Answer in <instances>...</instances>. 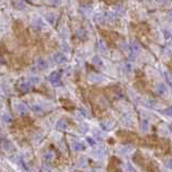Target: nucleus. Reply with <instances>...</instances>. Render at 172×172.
<instances>
[{
	"mask_svg": "<svg viewBox=\"0 0 172 172\" xmlns=\"http://www.w3.org/2000/svg\"><path fill=\"white\" fill-rule=\"evenodd\" d=\"M92 63H93V65L96 66V67H102L103 66V61L101 60V57L98 56V55L92 58Z\"/></svg>",
	"mask_w": 172,
	"mask_h": 172,
	"instance_id": "2eb2a0df",
	"label": "nucleus"
},
{
	"mask_svg": "<svg viewBox=\"0 0 172 172\" xmlns=\"http://www.w3.org/2000/svg\"><path fill=\"white\" fill-rule=\"evenodd\" d=\"M57 17V14H54V12H48L45 14V19L49 21L50 23H54Z\"/></svg>",
	"mask_w": 172,
	"mask_h": 172,
	"instance_id": "4468645a",
	"label": "nucleus"
},
{
	"mask_svg": "<svg viewBox=\"0 0 172 172\" xmlns=\"http://www.w3.org/2000/svg\"><path fill=\"white\" fill-rule=\"evenodd\" d=\"M68 128V125H67V121L65 119H60L56 123V129L60 130V131H65L66 129Z\"/></svg>",
	"mask_w": 172,
	"mask_h": 172,
	"instance_id": "f8f14e48",
	"label": "nucleus"
},
{
	"mask_svg": "<svg viewBox=\"0 0 172 172\" xmlns=\"http://www.w3.org/2000/svg\"><path fill=\"white\" fill-rule=\"evenodd\" d=\"M98 50L101 54H105V55H106V54L108 53V47H107V45L105 43V41L103 40V39H100V40H98Z\"/></svg>",
	"mask_w": 172,
	"mask_h": 172,
	"instance_id": "423d86ee",
	"label": "nucleus"
},
{
	"mask_svg": "<svg viewBox=\"0 0 172 172\" xmlns=\"http://www.w3.org/2000/svg\"><path fill=\"white\" fill-rule=\"evenodd\" d=\"M162 113H164V115H167V116H171L172 117V107H168V108H166Z\"/></svg>",
	"mask_w": 172,
	"mask_h": 172,
	"instance_id": "5701e85b",
	"label": "nucleus"
},
{
	"mask_svg": "<svg viewBox=\"0 0 172 172\" xmlns=\"http://www.w3.org/2000/svg\"><path fill=\"white\" fill-rule=\"evenodd\" d=\"M29 1H32V2H37L38 0H29Z\"/></svg>",
	"mask_w": 172,
	"mask_h": 172,
	"instance_id": "7c9ffc66",
	"label": "nucleus"
},
{
	"mask_svg": "<svg viewBox=\"0 0 172 172\" xmlns=\"http://www.w3.org/2000/svg\"><path fill=\"white\" fill-rule=\"evenodd\" d=\"M123 68H125V70H126L127 73H131L132 69H133V66H132V64L130 63V62H127V63H125Z\"/></svg>",
	"mask_w": 172,
	"mask_h": 172,
	"instance_id": "a211bd4d",
	"label": "nucleus"
},
{
	"mask_svg": "<svg viewBox=\"0 0 172 172\" xmlns=\"http://www.w3.org/2000/svg\"><path fill=\"white\" fill-rule=\"evenodd\" d=\"M0 2H1V0H0Z\"/></svg>",
	"mask_w": 172,
	"mask_h": 172,
	"instance_id": "2f4dec72",
	"label": "nucleus"
},
{
	"mask_svg": "<svg viewBox=\"0 0 172 172\" xmlns=\"http://www.w3.org/2000/svg\"><path fill=\"white\" fill-rule=\"evenodd\" d=\"M53 61L56 64H63V63H65L67 61V57L63 53H55L53 55Z\"/></svg>",
	"mask_w": 172,
	"mask_h": 172,
	"instance_id": "6e6552de",
	"label": "nucleus"
},
{
	"mask_svg": "<svg viewBox=\"0 0 172 172\" xmlns=\"http://www.w3.org/2000/svg\"><path fill=\"white\" fill-rule=\"evenodd\" d=\"M86 36H87L86 32H85V30H83L82 28L78 29V30H77V37L79 38V39H83V38L86 37Z\"/></svg>",
	"mask_w": 172,
	"mask_h": 172,
	"instance_id": "6ab92c4d",
	"label": "nucleus"
},
{
	"mask_svg": "<svg viewBox=\"0 0 172 172\" xmlns=\"http://www.w3.org/2000/svg\"><path fill=\"white\" fill-rule=\"evenodd\" d=\"M36 67H37L39 70H45L48 68V62L43 60V58H37V61H36Z\"/></svg>",
	"mask_w": 172,
	"mask_h": 172,
	"instance_id": "0eeeda50",
	"label": "nucleus"
},
{
	"mask_svg": "<svg viewBox=\"0 0 172 172\" xmlns=\"http://www.w3.org/2000/svg\"><path fill=\"white\" fill-rule=\"evenodd\" d=\"M47 3L50 4H60L61 3V0H45Z\"/></svg>",
	"mask_w": 172,
	"mask_h": 172,
	"instance_id": "b1692460",
	"label": "nucleus"
},
{
	"mask_svg": "<svg viewBox=\"0 0 172 172\" xmlns=\"http://www.w3.org/2000/svg\"><path fill=\"white\" fill-rule=\"evenodd\" d=\"M32 109H33L35 113H41L42 111V107L40 105H33L32 106Z\"/></svg>",
	"mask_w": 172,
	"mask_h": 172,
	"instance_id": "4be33fe9",
	"label": "nucleus"
},
{
	"mask_svg": "<svg viewBox=\"0 0 172 172\" xmlns=\"http://www.w3.org/2000/svg\"><path fill=\"white\" fill-rule=\"evenodd\" d=\"M172 160H168L167 162H166V164H167V167H170V168H172Z\"/></svg>",
	"mask_w": 172,
	"mask_h": 172,
	"instance_id": "c756f323",
	"label": "nucleus"
},
{
	"mask_svg": "<svg viewBox=\"0 0 172 172\" xmlns=\"http://www.w3.org/2000/svg\"><path fill=\"white\" fill-rule=\"evenodd\" d=\"M33 86L34 85L30 82V80L27 79V80H22V81L19 82L17 88L21 93H27V92H29V91L32 90Z\"/></svg>",
	"mask_w": 172,
	"mask_h": 172,
	"instance_id": "f257e3e1",
	"label": "nucleus"
},
{
	"mask_svg": "<svg viewBox=\"0 0 172 172\" xmlns=\"http://www.w3.org/2000/svg\"><path fill=\"white\" fill-rule=\"evenodd\" d=\"M166 77H167V79H168V81L172 85V76L171 75H169L168 73H166Z\"/></svg>",
	"mask_w": 172,
	"mask_h": 172,
	"instance_id": "a878e982",
	"label": "nucleus"
},
{
	"mask_svg": "<svg viewBox=\"0 0 172 172\" xmlns=\"http://www.w3.org/2000/svg\"><path fill=\"white\" fill-rule=\"evenodd\" d=\"M73 148L75 151H83L85 149V145L81 142H74L73 143Z\"/></svg>",
	"mask_w": 172,
	"mask_h": 172,
	"instance_id": "f3484780",
	"label": "nucleus"
},
{
	"mask_svg": "<svg viewBox=\"0 0 172 172\" xmlns=\"http://www.w3.org/2000/svg\"><path fill=\"white\" fill-rule=\"evenodd\" d=\"M156 92L159 95H161V96H164V95L167 94L168 89H167V87H166L164 83H158L157 87H156Z\"/></svg>",
	"mask_w": 172,
	"mask_h": 172,
	"instance_id": "9d476101",
	"label": "nucleus"
},
{
	"mask_svg": "<svg viewBox=\"0 0 172 172\" xmlns=\"http://www.w3.org/2000/svg\"><path fill=\"white\" fill-rule=\"evenodd\" d=\"M14 6H15V8L17 9H24L25 8V3L22 1V0H17V1L14 2Z\"/></svg>",
	"mask_w": 172,
	"mask_h": 172,
	"instance_id": "aec40b11",
	"label": "nucleus"
},
{
	"mask_svg": "<svg viewBox=\"0 0 172 172\" xmlns=\"http://www.w3.org/2000/svg\"><path fill=\"white\" fill-rule=\"evenodd\" d=\"M49 81L52 83V86L54 87H58L62 85L61 81V74L58 72H53L52 74L49 76Z\"/></svg>",
	"mask_w": 172,
	"mask_h": 172,
	"instance_id": "f03ea898",
	"label": "nucleus"
},
{
	"mask_svg": "<svg viewBox=\"0 0 172 172\" xmlns=\"http://www.w3.org/2000/svg\"><path fill=\"white\" fill-rule=\"evenodd\" d=\"M167 17H168L169 21H170V22H172V11H169L168 14H167Z\"/></svg>",
	"mask_w": 172,
	"mask_h": 172,
	"instance_id": "c85d7f7f",
	"label": "nucleus"
},
{
	"mask_svg": "<svg viewBox=\"0 0 172 172\" xmlns=\"http://www.w3.org/2000/svg\"><path fill=\"white\" fill-rule=\"evenodd\" d=\"M29 80H30V82L33 83L34 86L35 85H38V83H40V78L39 77H30V78H28Z\"/></svg>",
	"mask_w": 172,
	"mask_h": 172,
	"instance_id": "412c9836",
	"label": "nucleus"
},
{
	"mask_svg": "<svg viewBox=\"0 0 172 172\" xmlns=\"http://www.w3.org/2000/svg\"><path fill=\"white\" fill-rule=\"evenodd\" d=\"M87 142L90 144L91 146H93V145H95V141L93 139H91V138H87Z\"/></svg>",
	"mask_w": 172,
	"mask_h": 172,
	"instance_id": "393cba45",
	"label": "nucleus"
},
{
	"mask_svg": "<svg viewBox=\"0 0 172 172\" xmlns=\"http://www.w3.org/2000/svg\"><path fill=\"white\" fill-rule=\"evenodd\" d=\"M2 119H3L4 121H11V119H10V117H9L8 115H3V116H2Z\"/></svg>",
	"mask_w": 172,
	"mask_h": 172,
	"instance_id": "bb28decb",
	"label": "nucleus"
},
{
	"mask_svg": "<svg viewBox=\"0 0 172 172\" xmlns=\"http://www.w3.org/2000/svg\"><path fill=\"white\" fill-rule=\"evenodd\" d=\"M157 3H167V2H169L170 0H155Z\"/></svg>",
	"mask_w": 172,
	"mask_h": 172,
	"instance_id": "cd10ccee",
	"label": "nucleus"
},
{
	"mask_svg": "<svg viewBox=\"0 0 172 172\" xmlns=\"http://www.w3.org/2000/svg\"><path fill=\"white\" fill-rule=\"evenodd\" d=\"M61 103H62V105L65 107L66 109H68V111H70V109L74 107V104L72 102H69L68 100H62Z\"/></svg>",
	"mask_w": 172,
	"mask_h": 172,
	"instance_id": "dca6fc26",
	"label": "nucleus"
},
{
	"mask_svg": "<svg viewBox=\"0 0 172 172\" xmlns=\"http://www.w3.org/2000/svg\"><path fill=\"white\" fill-rule=\"evenodd\" d=\"M54 158H55V154L52 151H48V152H45L42 155V159L45 160V161H47V162H50V161L54 160Z\"/></svg>",
	"mask_w": 172,
	"mask_h": 172,
	"instance_id": "9b49d317",
	"label": "nucleus"
},
{
	"mask_svg": "<svg viewBox=\"0 0 172 172\" xmlns=\"http://www.w3.org/2000/svg\"><path fill=\"white\" fill-rule=\"evenodd\" d=\"M1 147L6 152H15V146L13 145L11 141H9L7 139L1 140Z\"/></svg>",
	"mask_w": 172,
	"mask_h": 172,
	"instance_id": "7ed1b4c3",
	"label": "nucleus"
},
{
	"mask_svg": "<svg viewBox=\"0 0 172 172\" xmlns=\"http://www.w3.org/2000/svg\"><path fill=\"white\" fill-rule=\"evenodd\" d=\"M141 130L142 132H147L149 130V122L147 119H143L141 122Z\"/></svg>",
	"mask_w": 172,
	"mask_h": 172,
	"instance_id": "ddd939ff",
	"label": "nucleus"
},
{
	"mask_svg": "<svg viewBox=\"0 0 172 172\" xmlns=\"http://www.w3.org/2000/svg\"><path fill=\"white\" fill-rule=\"evenodd\" d=\"M17 111L20 115H27L28 114V107L23 103H17Z\"/></svg>",
	"mask_w": 172,
	"mask_h": 172,
	"instance_id": "1a4fd4ad",
	"label": "nucleus"
},
{
	"mask_svg": "<svg viewBox=\"0 0 172 172\" xmlns=\"http://www.w3.org/2000/svg\"><path fill=\"white\" fill-rule=\"evenodd\" d=\"M129 51H130V53L133 54L135 56V55H138L141 52V45L136 41H132L130 45H129Z\"/></svg>",
	"mask_w": 172,
	"mask_h": 172,
	"instance_id": "39448f33",
	"label": "nucleus"
},
{
	"mask_svg": "<svg viewBox=\"0 0 172 172\" xmlns=\"http://www.w3.org/2000/svg\"><path fill=\"white\" fill-rule=\"evenodd\" d=\"M33 26L36 29H45V27H47L45 21L39 17H35L33 19Z\"/></svg>",
	"mask_w": 172,
	"mask_h": 172,
	"instance_id": "20e7f679",
	"label": "nucleus"
}]
</instances>
